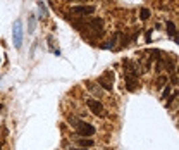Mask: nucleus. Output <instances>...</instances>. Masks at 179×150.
<instances>
[{"label": "nucleus", "instance_id": "obj_1", "mask_svg": "<svg viewBox=\"0 0 179 150\" xmlns=\"http://www.w3.org/2000/svg\"><path fill=\"white\" fill-rule=\"evenodd\" d=\"M71 126H74L78 129V135L79 136H93L96 133L95 126H91L90 123H84L81 119H71Z\"/></svg>", "mask_w": 179, "mask_h": 150}, {"label": "nucleus", "instance_id": "obj_2", "mask_svg": "<svg viewBox=\"0 0 179 150\" xmlns=\"http://www.w3.org/2000/svg\"><path fill=\"white\" fill-rule=\"evenodd\" d=\"M98 86L105 92H112V86H114V73L112 71H105L103 74L98 78Z\"/></svg>", "mask_w": 179, "mask_h": 150}, {"label": "nucleus", "instance_id": "obj_3", "mask_svg": "<svg viewBox=\"0 0 179 150\" xmlns=\"http://www.w3.org/2000/svg\"><path fill=\"white\" fill-rule=\"evenodd\" d=\"M71 14H74V16H90V14L95 12V7L93 5H74V7H71L69 9Z\"/></svg>", "mask_w": 179, "mask_h": 150}, {"label": "nucleus", "instance_id": "obj_4", "mask_svg": "<svg viewBox=\"0 0 179 150\" xmlns=\"http://www.w3.org/2000/svg\"><path fill=\"white\" fill-rule=\"evenodd\" d=\"M86 105L95 116H103V105H102V102H98L96 98H88Z\"/></svg>", "mask_w": 179, "mask_h": 150}, {"label": "nucleus", "instance_id": "obj_5", "mask_svg": "<svg viewBox=\"0 0 179 150\" xmlns=\"http://www.w3.org/2000/svg\"><path fill=\"white\" fill-rule=\"evenodd\" d=\"M12 36H14V45H16V49H21V45H22V28H21V22L19 21H16V24H14Z\"/></svg>", "mask_w": 179, "mask_h": 150}, {"label": "nucleus", "instance_id": "obj_6", "mask_svg": "<svg viewBox=\"0 0 179 150\" xmlns=\"http://www.w3.org/2000/svg\"><path fill=\"white\" fill-rule=\"evenodd\" d=\"M84 26L91 28L95 33H102V31H103V21L98 19V18H95V19H91V21L88 22V24H84Z\"/></svg>", "mask_w": 179, "mask_h": 150}, {"label": "nucleus", "instance_id": "obj_7", "mask_svg": "<svg viewBox=\"0 0 179 150\" xmlns=\"http://www.w3.org/2000/svg\"><path fill=\"white\" fill-rule=\"evenodd\" d=\"M86 88L90 90V93H91V95H95L96 98H98V97H102V95H103V90H102L100 86H98V85L91 83V81H86Z\"/></svg>", "mask_w": 179, "mask_h": 150}, {"label": "nucleus", "instance_id": "obj_8", "mask_svg": "<svg viewBox=\"0 0 179 150\" xmlns=\"http://www.w3.org/2000/svg\"><path fill=\"white\" fill-rule=\"evenodd\" d=\"M136 86H138V78H133V76L126 74V88L129 90V92H134Z\"/></svg>", "mask_w": 179, "mask_h": 150}, {"label": "nucleus", "instance_id": "obj_9", "mask_svg": "<svg viewBox=\"0 0 179 150\" xmlns=\"http://www.w3.org/2000/svg\"><path fill=\"white\" fill-rule=\"evenodd\" d=\"M78 145L83 147V148H90V147L95 145V141L91 138H78Z\"/></svg>", "mask_w": 179, "mask_h": 150}, {"label": "nucleus", "instance_id": "obj_10", "mask_svg": "<svg viewBox=\"0 0 179 150\" xmlns=\"http://www.w3.org/2000/svg\"><path fill=\"white\" fill-rule=\"evenodd\" d=\"M167 33H169L170 36H172V38H176V24L172 21H167Z\"/></svg>", "mask_w": 179, "mask_h": 150}, {"label": "nucleus", "instance_id": "obj_11", "mask_svg": "<svg viewBox=\"0 0 179 150\" xmlns=\"http://www.w3.org/2000/svg\"><path fill=\"white\" fill-rule=\"evenodd\" d=\"M167 81H169V80H167V76H160V78L157 80V86L160 88V86H164V85H165Z\"/></svg>", "mask_w": 179, "mask_h": 150}, {"label": "nucleus", "instance_id": "obj_12", "mask_svg": "<svg viewBox=\"0 0 179 150\" xmlns=\"http://www.w3.org/2000/svg\"><path fill=\"white\" fill-rule=\"evenodd\" d=\"M38 7H40V10H41V12H40V16H41V18H43V16H47V7L43 5V2H38Z\"/></svg>", "mask_w": 179, "mask_h": 150}, {"label": "nucleus", "instance_id": "obj_13", "mask_svg": "<svg viewBox=\"0 0 179 150\" xmlns=\"http://www.w3.org/2000/svg\"><path fill=\"white\" fill-rule=\"evenodd\" d=\"M148 18H150V10L148 9H141V19H143V21H146Z\"/></svg>", "mask_w": 179, "mask_h": 150}, {"label": "nucleus", "instance_id": "obj_14", "mask_svg": "<svg viewBox=\"0 0 179 150\" xmlns=\"http://www.w3.org/2000/svg\"><path fill=\"white\" fill-rule=\"evenodd\" d=\"M169 95H170V86L167 85L165 88H164V92H162V95H160V97H162V98H167Z\"/></svg>", "mask_w": 179, "mask_h": 150}, {"label": "nucleus", "instance_id": "obj_15", "mask_svg": "<svg viewBox=\"0 0 179 150\" xmlns=\"http://www.w3.org/2000/svg\"><path fill=\"white\" fill-rule=\"evenodd\" d=\"M155 69H157V73H160V71L164 69V61H162V59L157 61V67H155Z\"/></svg>", "mask_w": 179, "mask_h": 150}, {"label": "nucleus", "instance_id": "obj_16", "mask_svg": "<svg viewBox=\"0 0 179 150\" xmlns=\"http://www.w3.org/2000/svg\"><path fill=\"white\" fill-rule=\"evenodd\" d=\"M150 57L152 59H158L160 57V50H152V52H150Z\"/></svg>", "mask_w": 179, "mask_h": 150}, {"label": "nucleus", "instance_id": "obj_17", "mask_svg": "<svg viewBox=\"0 0 179 150\" xmlns=\"http://www.w3.org/2000/svg\"><path fill=\"white\" fill-rule=\"evenodd\" d=\"M35 30V16H29V31Z\"/></svg>", "mask_w": 179, "mask_h": 150}, {"label": "nucleus", "instance_id": "obj_18", "mask_svg": "<svg viewBox=\"0 0 179 150\" xmlns=\"http://www.w3.org/2000/svg\"><path fill=\"white\" fill-rule=\"evenodd\" d=\"M170 81H172V85H177V76H176V73H172V78H170Z\"/></svg>", "mask_w": 179, "mask_h": 150}, {"label": "nucleus", "instance_id": "obj_19", "mask_svg": "<svg viewBox=\"0 0 179 150\" xmlns=\"http://www.w3.org/2000/svg\"><path fill=\"white\" fill-rule=\"evenodd\" d=\"M71 150H86V148H83V147H79V148H71Z\"/></svg>", "mask_w": 179, "mask_h": 150}, {"label": "nucleus", "instance_id": "obj_20", "mask_svg": "<svg viewBox=\"0 0 179 150\" xmlns=\"http://www.w3.org/2000/svg\"><path fill=\"white\" fill-rule=\"evenodd\" d=\"M79 2H86V0H79Z\"/></svg>", "mask_w": 179, "mask_h": 150}, {"label": "nucleus", "instance_id": "obj_21", "mask_svg": "<svg viewBox=\"0 0 179 150\" xmlns=\"http://www.w3.org/2000/svg\"><path fill=\"white\" fill-rule=\"evenodd\" d=\"M0 109H2V104H0Z\"/></svg>", "mask_w": 179, "mask_h": 150}, {"label": "nucleus", "instance_id": "obj_22", "mask_svg": "<svg viewBox=\"0 0 179 150\" xmlns=\"http://www.w3.org/2000/svg\"><path fill=\"white\" fill-rule=\"evenodd\" d=\"M66 2H69V0H66Z\"/></svg>", "mask_w": 179, "mask_h": 150}]
</instances>
